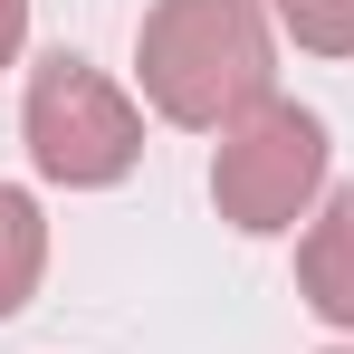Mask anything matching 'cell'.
<instances>
[{
  "label": "cell",
  "instance_id": "1",
  "mask_svg": "<svg viewBox=\"0 0 354 354\" xmlns=\"http://www.w3.org/2000/svg\"><path fill=\"white\" fill-rule=\"evenodd\" d=\"M134 86L182 134H230L278 96V19L268 0H153L134 29Z\"/></svg>",
  "mask_w": 354,
  "mask_h": 354
},
{
  "label": "cell",
  "instance_id": "2",
  "mask_svg": "<svg viewBox=\"0 0 354 354\" xmlns=\"http://www.w3.org/2000/svg\"><path fill=\"white\" fill-rule=\"evenodd\" d=\"M19 144L58 192H115L144 163V106L77 48H48L19 86Z\"/></svg>",
  "mask_w": 354,
  "mask_h": 354
},
{
  "label": "cell",
  "instance_id": "3",
  "mask_svg": "<svg viewBox=\"0 0 354 354\" xmlns=\"http://www.w3.org/2000/svg\"><path fill=\"white\" fill-rule=\"evenodd\" d=\"M326 163H335L326 115L297 106V96H268L259 115H239L230 134H211V211H221L239 239H288V230H306V211L335 192Z\"/></svg>",
  "mask_w": 354,
  "mask_h": 354
},
{
  "label": "cell",
  "instance_id": "4",
  "mask_svg": "<svg viewBox=\"0 0 354 354\" xmlns=\"http://www.w3.org/2000/svg\"><path fill=\"white\" fill-rule=\"evenodd\" d=\"M297 297L316 326L354 335V182H335L297 230Z\"/></svg>",
  "mask_w": 354,
  "mask_h": 354
},
{
  "label": "cell",
  "instance_id": "5",
  "mask_svg": "<svg viewBox=\"0 0 354 354\" xmlns=\"http://www.w3.org/2000/svg\"><path fill=\"white\" fill-rule=\"evenodd\" d=\"M39 278H48V211H39V192L0 182V326L39 297Z\"/></svg>",
  "mask_w": 354,
  "mask_h": 354
},
{
  "label": "cell",
  "instance_id": "6",
  "mask_svg": "<svg viewBox=\"0 0 354 354\" xmlns=\"http://www.w3.org/2000/svg\"><path fill=\"white\" fill-rule=\"evenodd\" d=\"M268 19L306 58H354V0H268Z\"/></svg>",
  "mask_w": 354,
  "mask_h": 354
},
{
  "label": "cell",
  "instance_id": "7",
  "mask_svg": "<svg viewBox=\"0 0 354 354\" xmlns=\"http://www.w3.org/2000/svg\"><path fill=\"white\" fill-rule=\"evenodd\" d=\"M29 48V0H0V67H19Z\"/></svg>",
  "mask_w": 354,
  "mask_h": 354
},
{
  "label": "cell",
  "instance_id": "8",
  "mask_svg": "<svg viewBox=\"0 0 354 354\" xmlns=\"http://www.w3.org/2000/svg\"><path fill=\"white\" fill-rule=\"evenodd\" d=\"M326 354H354V345H326Z\"/></svg>",
  "mask_w": 354,
  "mask_h": 354
}]
</instances>
